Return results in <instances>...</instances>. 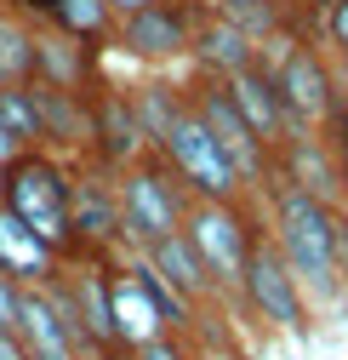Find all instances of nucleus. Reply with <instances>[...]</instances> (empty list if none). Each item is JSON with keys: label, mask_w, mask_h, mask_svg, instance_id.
Instances as JSON below:
<instances>
[{"label": "nucleus", "mask_w": 348, "mask_h": 360, "mask_svg": "<svg viewBox=\"0 0 348 360\" xmlns=\"http://www.w3.org/2000/svg\"><path fill=\"white\" fill-rule=\"evenodd\" d=\"M149 6H166V0H109L114 18H132V12H149Z\"/></svg>", "instance_id": "27"}, {"label": "nucleus", "mask_w": 348, "mask_h": 360, "mask_svg": "<svg viewBox=\"0 0 348 360\" xmlns=\"http://www.w3.org/2000/svg\"><path fill=\"white\" fill-rule=\"evenodd\" d=\"M223 86H229L234 109L246 115V126H251L269 149H280V143L291 138V126H286V103H280V92H274V75H269V63H263V58L246 63L240 75H229Z\"/></svg>", "instance_id": "18"}, {"label": "nucleus", "mask_w": 348, "mask_h": 360, "mask_svg": "<svg viewBox=\"0 0 348 360\" xmlns=\"http://www.w3.org/2000/svg\"><path fill=\"white\" fill-rule=\"evenodd\" d=\"M337 86L348 92V46H337Z\"/></svg>", "instance_id": "30"}, {"label": "nucleus", "mask_w": 348, "mask_h": 360, "mask_svg": "<svg viewBox=\"0 0 348 360\" xmlns=\"http://www.w3.org/2000/svg\"><path fill=\"white\" fill-rule=\"evenodd\" d=\"M114 184H120V229H126V246L132 252H143L149 240L183 229V212H189L194 195L178 184V172H171L154 149L138 155L132 166H120Z\"/></svg>", "instance_id": "6"}, {"label": "nucleus", "mask_w": 348, "mask_h": 360, "mask_svg": "<svg viewBox=\"0 0 348 360\" xmlns=\"http://www.w3.org/2000/svg\"><path fill=\"white\" fill-rule=\"evenodd\" d=\"M274 177H280V184L309 189L326 206H342V195H337V160H331L326 131H291V138L274 149ZM274 177H269V184H274Z\"/></svg>", "instance_id": "16"}, {"label": "nucleus", "mask_w": 348, "mask_h": 360, "mask_svg": "<svg viewBox=\"0 0 348 360\" xmlns=\"http://www.w3.org/2000/svg\"><path fill=\"white\" fill-rule=\"evenodd\" d=\"M154 155L178 172V184H183L194 200H246L240 172L229 166L223 149H217V138L206 131V120L194 115V103L166 126V138L154 143Z\"/></svg>", "instance_id": "9"}, {"label": "nucleus", "mask_w": 348, "mask_h": 360, "mask_svg": "<svg viewBox=\"0 0 348 360\" xmlns=\"http://www.w3.org/2000/svg\"><path fill=\"white\" fill-rule=\"evenodd\" d=\"M138 155H149V138L138 126V109H132V92L103 69V80L92 86V160L103 166H132Z\"/></svg>", "instance_id": "11"}, {"label": "nucleus", "mask_w": 348, "mask_h": 360, "mask_svg": "<svg viewBox=\"0 0 348 360\" xmlns=\"http://www.w3.org/2000/svg\"><path fill=\"white\" fill-rule=\"evenodd\" d=\"M320 34L331 40V46H348V0H331V6L320 12Z\"/></svg>", "instance_id": "25"}, {"label": "nucleus", "mask_w": 348, "mask_h": 360, "mask_svg": "<svg viewBox=\"0 0 348 360\" xmlns=\"http://www.w3.org/2000/svg\"><path fill=\"white\" fill-rule=\"evenodd\" d=\"M103 52L86 46V40L52 29V23H34V80L40 86H63V92H92L103 80Z\"/></svg>", "instance_id": "13"}, {"label": "nucleus", "mask_w": 348, "mask_h": 360, "mask_svg": "<svg viewBox=\"0 0 348 360\" xmlns=\"http://www.w3.org/2000/svg\"><path fill=\"white\" fill-rule=\"evenodd\" d=\"M183 86H189V103H194V115L206 120V131L217 138V149H223V155H229V166L240 172L246 195L257 200V195L269 189V177H274V149H269V143H263V138H257V131L246 126V115L234 109L229 86L217 80V75H200V69H194Z\"/></svg>", "instance_id": "8"}, {"label": "nucleus", "mask_w": 348, "mask_h": 360, "mask_svg": "<svg viewBox=\"0 0 348 360\" xmlns=\"http://www.w3.org/2000/svg\"><path fill=\"white\" fill-rule=\"evenodd\" d=\"M58 263H63V252H52L29 223H18L0 206V275L18 281V286H46L58 275Z\"/></svg>", "instance_id": "19"}, {"label": "nucleus", "mask_w": 348, "mask_h": 360, "mask_svg": "<svg viewBox=\"0 0 348 360\" xmlns=\"http://www.w3.org/2000/svg\"><path fill=\"white\" fill-rule=\"evenodd\" d=\"M12 332L23 343V360H86L46 286H18V321H12Z\"/></svg>", "instance_id": "14"}, {"label": "nucleus", "mask_w": 348, "mask_h": 360, "mask_svg": "<svg viewBox=\"0 0 348 360\" xmlns=\"http://www.w3.org/2000/svg\"><path fill=\"white\" fill-rule=\"evenodd\" d=\"M0 126H6L23 149H40V120H34L29 86H0Z\"/></svg>", "instance_id": "23"}, {"label": "nucleus", "mask_w": 348, "mask_h": 360, "mask_svg": "<svg viewBox=\"0 0 348 360\" xmlns=\"http://www.w3.org/2000/svg\"><path fill=\"white\" fill-rule=\"evenodd\" d=\"M0 206L69 257V160L52 149H18L0 166Z\"/></svg>", "instance_id": "3"}, {"label": "nucleus", "mask_w": 348, "mask_h": 360, "mask_svg": "<svg viewBox=\"0 0 348 360\" xmlns=\"http://www.w3.org/2000/svg\"><path fill=\"white\" fill-rule=\"evenodd\" d=\"M52 29L86 40V46H98L109 52V34H114V12H109V0H52V12H46Z\"/></svg>", "instance_id": "21"}, {"label": "nucleus", "mask_w": 348, "mask_h": 360, "mask_svg": "<svg viewBox=\"0 0 348 360\" xmlns=\"http://www.w3.org/2000/svg\"><path fill=\"white\" fill-rule=\"evenodd\" d=\"M234 309H246L263 332H286V338H309V326H314V309H309V297H302L297 275L286 269L280 246L269 240V229L251 240V257H246Z\"/></svg>", "instance_id": "7"}, {"label": "nucleus", "mask_w": 348, "mask_h": 360, "mask_svg": "<svg viewBox=\"0 0 348 360\" xmlns=\"http://www.w3.org/2000/svg\"><path fill=\"white\" fill-rule=\"evenodd\" d=\"M263 63L274 75V92L286 103V126L291 131H326L337 98H342V86H337V69L331 58L314 46V40H302L297 29L263 40Z\"/></svg>", "instance_id": "4"}, {"label": "nucleus", "mask_w": 348, "mask_h": 360, "mask_svg": "<svg viewBox=\"0 0 348 360\" xmlns=\"http://www.w3.org/2000/svg\"><path fill=\"white\" fill-rule=\"evenodd\" d=\"M126 229H120V184H114V166L80 155L69 160V257H126Z\"/></svg>", "instance_id": "5"}, {"label": "nucleus", "mask_w": 348, "mask_h": 360, "mask_svg": "<svg viewBox=\"0 0 348 360\" xmlns=\"http://www.w3.org/2000/svg\"><path fill=\"white\" fill-rule=\"evenodd\" d=\"M0 6H12V12H23L29 23H46V12H52V0H0Z\"/></svg>", "instance_id": "26"}, {"label": "nucleus", "mask_w": 348, "mask_h": 360, "mask_svg": "<svg viewBox=\"0 0 348 360\" xmlns=\"http://www.w3.org/2000/svg\"><path fill=\"white\" fill-rule=\"evenodd\" d=\"M126 92H132V109H138V126H143L149 149L166 138V126H171V120H178V115L189 109V86H183V80H166L160 69H154L149 80H132Z\"/></svg>", "instance_id": "20"}, {"label": "nucleus", "mask_w": 348, "mask_h": 360, "mask_svg": "<svg viewBox=\"0 0 348 360\" xmlns=\"http://www.w3.org/2000/svg\"><path fill=\"white\" fill-rule=\"evenodd\" d=\"M34 120H40V149H52L63 160L92 155V92H63V86L29 80Z\"/></svg>", "instance_id": "12"}, {"label": "nucleus", "mask_w": 348, "mask_h": 360, "mask_svg": "<svg viewBox=\"0 0 348 360\" xmlns=\"http://www.w3.org/2000/svg\"><path fill=\"white\" fill-rule=\"evenodd\" d=\"M257 206H263V229L269 240L280 246L286 269L297 275L302 297H309V309H337L348 297V281H342V263H337V212L342 206H326L314 200L309 189L297 184H274L257 195Z\"/></svg>", "instance_id": "1"}, {"label": "nucleus", "mask_w": 348, "mask_h": 360, "mask_svg": "<svg viewBox=\"0 0 348 360\" xmlns=\"http://www.w3.org/2000/svg\"><path fill=\"white\" fill-rule=\"evenodd\" d=\"M257 235H263V212H257L251 195L246 200H189V212H183V240L194 246L211 292L223 303H234V292H240Z\"/></svg>", "instance_id": "2"}, {"label": "nucleus", "mask_w": 348, "mask_h": 360, "mask_svg": "<svg viewBox=\"0 0 348 360\" xmlns=\"http://www.w3.org/2000/svg\"><path fill=\"white\" fill-rule=\"evenodd\" d=\"M132 360H206V354H200V343H194V338H183V332H160V338L138 343V349H132Z\"/></svg>", "instance_id": "24"}, {"label": "nucleus", "mask_w": 348, "mask_h": 360, "mask_svg": "<svg viewBox=\"0 0 348 360\" xmlns=\"http://www.w3.org/2000/svg\"><path fill=\"white\" fill-rule=\"evenodd\" d=\"M0 360H23V343H18L12 326H0Z\"/></svg>", "instance_id": "28"}, {"label": "nucleus", "mask_w": 348, "mask_h": 360, "mask_svg": "<svg viewBox=\"0 0 348 360\" xmlns=\"http://www.w3.org/2000/svg\"><path fill=\"white\" fill-rule=\"evenodd\" d=\"M92 360H132V349H103V354H92Z\"/></svg>", "instance_id": "31"}, {"label": "nucleus", "mask_w": 348, "mask_h": 360, "mask_svg": "<svg viewBox=\"0 0 348 360\" xmlns=\"http://www.w3.org/2000/svg\"><path fill=\"white\" fill-rule=\"evenodd\" d=\"M194 18H200V0H166V6H149V12H132V18H114L109 52L132 58V63H143V69L189 63Z\"/></svg>", "instance_id": "10"}, {"label": "nucleus", "mask_w": 348, "mask_h": 360, "mask_svg": "<svg viewBox=\"0 0 348 360\" xmlns=\"http://www.w3.org/2000/svg\"><path fill=\"white\" fill-rule=\"evenodd\" d=\"M257 58H263V46H257L246 29H234L229 18H217L206 0H200V18H194V46H189V69L229 80V75H240V69H246V63H257Z\"/></svg>", "instance_id": "17"}, {"label": "nucleus", "mask_w": 348, "mask_h": 360, "mask_svg": "<svg viewBox=\"0 0 348 360\" xmlns=\"http://www.w3.org/2000/svg\"><path fill=\"white\" fill-rule=\"evenodd\" d=\"M138 257H143V269H149V275H154L166 292H178L189 309H200V314H206V309H217V303H223V297L211 292V281H206V269H200L194 246L183 240V229H178V235H160V240H149Z\"/></svg>", "instance_id": "15"}, {"label": "nucleus", "mask_w": 348, "mask_h": 360, "mask_svg": "<svg viewBox=\"0 0 348 360\" xmlns=\"http://www.w3.org/2000/svg\"><path fill=\"white\" fill-rule=\"evenodd\" d=\"M34 80V23L12 6H0V86Z\"/></svg>", "instance_id": "22"}, {"label": "nucleus", "mask_w": 348, "mask_h": 360, "mask_svg": "<svg viewBox=\"0 0 348 360\" xmlns=\"http://www.w3.org/2000/svg\"><path fill=\"white\" fill-rule=\"evenodd\" d=\"M18 149H23V143H18V138H12V131H6V126H0V166H6V160H12V155H18Z\"/></svg>", "instance_id": "29"}]
</instances>
